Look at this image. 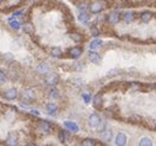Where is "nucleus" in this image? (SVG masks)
<instances>
[{
	"mask_svg": "<svg viewBox=\"0 0 156 146\" xmlns=\"http://www.w3.org/2000/svg\"><path fill=\"white\" fill-rule=\"evenodd\" d=\"M59 80H60L59 75L56 74V73H49V74H47L46 78H44L46 85H48V86H56L57 83L59 82Z\"/></svg>",
	"mask_w": 156,
	"mask_h": 146,
	"instance_id": "f257e3e1",
	"label": "nucleus"
},
{
	"mask_svg": "<svg viewBox=\"0 0 156 146\" xmlns=\"http://www.w3.org/2000/svg\"><path fill=\"white\" fill-rule=\"evenodd\" d=\"M36 71H37L39 75L46 76L47 74L51 73V66H49L48 63H39V64L37 65V68H36Z\"/></svg>",
	"mask_w": 156,
	"mask_h": 146,
	"instance_id": "f03ea898",
	"label": "nucleus"
},
{
	"mask_svg": "<svg viewBox=\"0 0 156 146\" xmlns=\"http://www.w3.org/2000/svg\"><path fill=\"white\" fill-rule=\"evenodd\" d=\"M101 123H102V122H101V118H100L98 114L93 113V114L90 115V118H89V124H90L91 128H98L100 125H101Z\"/></svg>",
	"mask_w": 156,
	"mask_h": 146,
	"instance_id": "7ed1b4c3",
	"label": "nucleus"
},
{
	"mask_svg": "<svg viewBox=\"0 0 156 146\" xmlns=\"http://www.w3.org/2000/svg\"><path fill=\"white\" fill-rule=\"evenodd\" d=\"M36 92H35V90H32V88H27L24 91V100L26 101H30V102H33L36 100Z\"/></svg>",
	"mask_w": 156,
	"mask_h": 146,
	"instance_id": "20e7f679",
	"label": "nucleus"
},
{
	"mask_svg": "<svg viewBox=\"0 0 156 146\" xmlns=\"http://www.w3.org/2000/svg\"><path fill=\"white\" fill-rule=\"evenodd\" d=\"M46 110H47V113H48L49 115H56L57 112H58V106H57V103H54V102L47 103V104H46Z\"/></svg>",
	"mask_w": 156,
	"mask_h": 146,
	"instance_id": "39448f33",
	"label": "nucleus"
},
{
	"mask_svg": "<svg viewBox=\"0 0 156 146\" xmlns=\"http://www.w3.org/2000/svg\"><path fill=\"white\" fill-rule=\"evenodd\" d=\"M5 98L9 100V101H14L17 98V90L16 88H9L5 91Z\"/></svg>",
	"mask_w": 156,
	"mask_h": 146,
	"instance_id": "423d86ee",
	"label": "nucleus"
},
{
	"mask_svg": "<svg viewBox=\"0 0 156 146\" xmlns=\"http://www.w3.org/2000/svg\"><path fill=\"white\" fill-rule=\"evenodd\" d=\"M38 128L43 131V133H51L52 131V125L49 122H47V120H41L38 123Z\"/></svg>",
	"mask_w": 156,
	"mask_h": 146,
	"instance_id": "0eeeda50",
	"label": "nucleus"
},
{
	"mask_svg": "<svg viewBox=\"0 0 156 146\" xmlns=\"http://www.w3.org/2000/svg\"><path fill=\"white\" fill-rule=\"evenodd\" d=\"M64 127H65L68 130L73 131V133H78V131L80 130L79 125H78L75 122H70V120H66V122H64Z\"/></svg>",
	"mask_w": 156,
	"mask_h": 146,
	"instance_id": "6e6552de",
	"label": "nucleus"
},
{
	"mask_svg": "<svg viewBox=\"0 0 156 146\" xmlns=\"http://www.w3.org/2000/svg\"><path fill=\"white\" fill-rule=\"evenodd\" d=\"M89 59L91 63H93V64H100L101 63V57L96 51H91L89 53Z\"/></svg>",
	"mask_w": 156,
	"mask_h": 146,
	"instance_id": "1a4fd4ad",
	"label": "nucleus"
},
{
	"mask_svg": "<svg viewBox=\"0 0 156 146\" xmlns=\"http://www.w3.org/2000/svg\"><path fill=\"white\" fill-rule=\"evenodd\" d=\"M119 20H120V14L119 12H112L108 15V22L112 24V25H116L119 22Z\"/></svg>",
	"mask_w": 156,
	"mask_h": 146,
	"instance_id": "9d476101",
	"label": "nucleus"
},
{
	"mask_svg": "<svg viewBox=\"0 0 156 146\" xmlns=\"http://www.w3.org/2000/svg\"><path fill=\"white\" fill-rule=\"evenodd\" d=\"M69 54H70L71 58L78 59V58L81 57V54H83V49H81L80 47H74V48H71V49L69 51Z\"/></svg>",
	"mask_w": 156,
	"mask_h": 146,
	"instance_id": "9b49d317",
	"label": "nucleus"
},
{
	"mask_svg": "<svg viewBox=\"0 0 156 146\" xmlns=\"http://www.w3.org/2000/svg\"><path fill=\"white\" fill-rule=\"evenodd\" d=\"M17 142H19V137H17V135H16L15 133H10L9 136H8V139H6V145L15 146V145H17Z\"/></svg>",
	"mask_w": 156,
	"mask_h": 146,
	"instance_id": "f8f14e48",
	"label": "nucleus"
},
{
	"mask_svg": "<svg viewBox=\"0 0 156 146\" xmlns=\"http://www.w3.org/2000/svg\"><path fill=\"white\" fill-rule=\"evenodd\" d=\"M92 104H93V107L95 108H101L102 107V104H103V98H102V96L101 95H96L92 98Z\"/></svg>",
	"mask_w": 156,
	"mask_h": 146,
	"instance_id": "ddd939ff",
	"label": "nucleus"
},
{
	"mask_svg": "<svg viewBox=\"0 0 156 146\" xmlns=\"http://www.w3.org/2000/svg\"><path fill=\"white\" fill-rule=\"evenodd\" d=\"M127 144V136L123 133H118L116 137V145L118 146H124Z\"/></svg>",
	"mask_w": 156,
	"mask_h": 146,
	"instance_id": "4468645a",
	"label": "nucleus"
},
{
	"mask_svg": "<svg viewBox=\"0 0 156 146\" xmlns=\"http://www.w3.org/2000/svg\"><path fill=\"white\" fill-rule=\"evenodd\" d=\"M102 9H103V6L101 3H92L90 5V11L92 14H98V12L102 11Z\"/></svg>",
	"mask_w": 156,
	"mask_h": 146,
	"instance_id": "2eb2a0df",
	"label": "nucleus"
},
{
	"mask_svg": "<svg viewBox=\"0 0 156 146\" xmlns=\"http://www.w3.org/2000/svg\"><path fill=\"white\" fill-rule=\"evenodd\" d=\"M48 96H49V98H52V100H58L59 97H60V95H59V90L56 88L54 86H52V87L49 88Z\"/></svg>",
	"mask_w": 156,
	"mask_h": 146,
	"instance_id": "dca6fc26",
	"label": "nucleus"
},
{
	"mask_svg": "<svg viewBox=\"0 0 156 146\" xmlns=\"http://www.w3.org/2000/svg\"><path fill=\"white\" fill-rule=\"evenodd\" d=\"M78 19H79V21H81V22L85 24V22H87V21L90 20V15L85 10H80L79 15H78Z\"/></svg>",
	"mask_w": 156,
	"mask_h": 146,
	"instance_id": "f3484780",
	"label": "nucleus"
},
{
	"mask_svg": "<svg viewBox=\"0 0 156 146\" xmlns=\"http://www.w3.org/2000/svg\"><path fill=\"white\" fill-rule=\"evenodd\" d=\"M101 137L105 142H110L112 140V131L111 130H103L102 134H101Z\"/></svg>",
	"mask_w": 156,
	"mask_h": 146,
	"instance_id": "a211bd4d",
	"label": "nucleus"
},
{
	"mask_svg": "<svg viewBox=\"0 0 156 146\" xmlns=\"http://www.w3.org/2000/svg\"><path fill=\"white\" fill-rule=\"evenodd\" d=\"M9 26H10V28L17 31V30L21 28V22H20V21H17V20H11L10 19L9 20Z\"/></svg>",
	"mask_w": 156,
	"mask_h": 146,
	"instance_id": "6ab92c4d",
	"label": "nucleus"
},
{
	"mask_svg": "<svg viewBox=\"0 0 156 146\" xmlns=\"http://www.w3.org/2000/svg\"><path fill=\"white\" fill-rule=\"evenodd\" d=\"M102 46V41L101 39H93V41H91V43H90V48H91V51H96V49H98V48Z\"/></svg>",
	"mask_w": 156,
	"mask_h": 146,
	"instance_id": "aec40b11",
	"label": "nucleus"
},
{
	"mask_svg": "<svg viewBox=\"0 0 156 146\" xmlns=\"http://www.w3.org/2000/svg\"><path fill=\"white\" fill-rule=\"evenodd\" d=\"M51 54H52V57H54V58H60L63 55V51L60 49L59 47H54V48H52Z\"/></svg>",
	"mask_w": 156,
	"mask_h": 146,
	"instance_id": "412c9836",
	"label": "nucleus"
},
{
	"mask_svg": "<svg viewBox=\"0 0 156 146\" xmlns=\"http://www.w3.org/2000/svg\"><path fill=\"white\" fill-rule=\"evenodd\" d=\"M134 19H135V16H134L133 12H125L124 16H123V20L125 22H132V21H134Z\"/></svg>",
	"mask_w": 156,
	"mask_h": 146,
	"instance_id": "4be33fe9",
	"label": "nucleus"
},
{
	"mask_svg": "<svg viewBox=\"0 0 156 146\" xmlns=\"http://www.w3.org/2000/svg\"><path fill=\"white\" fill-rule=\"evenodd\" d=\"M139 145H140V146H151V145H152V141H151L150 137H143V139L140 140Z\"/></svg>",
	"mask_w": 156,
	"mask_h": 146,
	"instance_id": "5701e85b",
	"label": "nucleus"
},
{
	"mask_svg": "<svg viewBox=\"0 0 156 146\" xmlns=\"http://www.w3.org/2000/svg\"><path fill=\"white\" fill-rule=\"evenodd\" d=\"M6 81H8V74L4 70H0V85H4Z\"/></svg>",
	"mask_w": 156,
	"mask_h": 146,
	"instance_id": "b1692460",
	"label": "nucleus"
},
{
	"mask_svg": "<svg viewBox=\"0 0 156 146\" xmlns=\"http://www.w3.org/2000/svg\"><path fill=\"white\" fill-rule=\"evenodd\" d=\"M97 140H95V139H85V140L83 141L84 145L86 146H93V145H97Z\"/></svg>",
	"mask_w": 156,
	"mask_h": 146,
	"instance_id": "393cba45",
	"label": "nucleus"
},
{
	"mask_svg": "<svg viewBox=\"0 0 156 146\" xmlns=\"http://www.w3.org/2000/svg\"><path fill=\"white\" fill-rule=\"evenodd\" d=\"M152 15H151V12H144L143 15H141V21H144V22H149V21L151 20Z\"/></svg>",
	"mask_w": 156,
	"mask_h": 146,
	"instance_id": "a878e982",
	"label": "nucleus"
},
{
	"mask_svg": "<svg viewBox=\"0 0 156 146\" xmlns=\"http://www.w3.org/2000/svg\"><path fill=\"white\" fill-rule=\"evenodd\" d=\"M24 31H25L26 33L31 34V33L33 32V26H32L31 24H25V25H24Z\"/></svg>",
	"mask_w": 156,
	"mask_h": 146,
	"instance_id": "bb28decb",
	"label": "nucleus"
},
{
	"mask_svg": "<svg viewBox=\"0 0 156 146\" xmlns=\"http://www.w3.org/2000/svg\"><path fill=\"white\" fill-rule=\"evenodd\" d=\"M70 38H71L74 42H81V41H83V37H81L79 33H71V34H70Z\"/></svg>",
	"mask_w": 156,
	"mask_h": 146,
	"instance_id": "cd10ccee",
	"label": "nucleus"
},
{
	"mask_svg": "<svg viewBox=\"0 0 156 146\" xmlns=\"http://www.w3.org/2000/svg\"><path fill=\"white\" fill-rule=\"evenodd\" d=\"M4 59L6 60V63H11V61H14V55L10 53H6V54H4Z\"/></svg>",
	"mask_w": 156,
	"mask_h": 146,
	"instance_id": "c85d7f7f",
	"label": "nucleus"
},
{
	"mask_svg": "<svg viewBox=\"0 0 156 146\" xmlns=\"http://www.w3.org/2000/svg\"><path fill=\"white\" fill-rule=\"evenodd\" d=\"M73 82H74V85H76V86H83V85H84V80H83V79H80V78L74 79Z\"/></svg>",
	"mask_w": 156,
	"mask_h": 146,
	"instance_id": "c756f323",
	"label": "nucleus"
},
{
	"mask_svg": "<svg viewBox=\"0 0 156 146\" xmlns=\"http://www.w3.org/2000/svg\"><path fill=\"white\" fill-rule=\"evenodd\" d=\"M59 140H60V142H65L66 141V134H65V131H60L59 133Z\"/></svg>",
	"mask_w": 156,
	"mask_h": 146,
	"instance_id": "7c9ffc66",
	"label": "nucleus"
},
{
	"mask_svg": "<svg viewBox=\"0 0 156 146\" xmlns=\"http://www.w3.org/2000/svg\"><path fill=\"white\" fill-rule=\"evenodd\" d=\"M91 34H92L93 37H97L98 34H100V32H98V30H97V28H95V27H92V28H91Z\"/></svg>",
	"mask_w": 156,
	"mask_h": 146,
	"instance_id": "2f4dec72",
	"label": "nucleus"
},
{
	"mask_svg": "<svg viewBox=\"0 0 156 146\" xmlns=\"http://www.w3.org/2000/svg\"><path fill=\"white\" fill-rule=\"evenodd\" d=\"M83 98H84L85 103H89V102H90V95H89V93H84V95H83Z\"/></svg>",
	"mask_w": 156,
	"mask_h": 146,
	"instance_id": "473e14b6",
	"label": "nucleus"
},
{
	"mask_svg": "<svg viewBox=\"0 0 156 146\" xmlns=\"http://www.w3.org/2000/svg\"><path fill=\"white\" fill-rule=\"evenodd\" d=\"M117 73H120V70H118V69H114V70H111L110 73H108V76H113V75H118Z\"/></svg>",
	"mask_w": 156,
	"mask_h": 146,
	"instance_id": "72a5a7b5",
	"label": "nucleus"
},
{
	"mask_svg": "<svg viewBox=\"0 0 156 146\" xmlns=\"http://www.w3.org/2000/svg\"><path fill=\"white\" fill-rule=\"evenodd\" d=\"M15 74H16L15 71H10V73H9L10 79H12V80H16V79H17V75H15Z\"/></svg>",
	"mask_w": 156,
	"mask_h": 146,
	"instance_id": "f704fd0d",
	"label": "nucleus"
},
{
	"mask_svg": "<svg viewBox=\"0 0 156 146\" xmlns=\"http://www.w3.org/2000/svg\"><path fill=\"white\" fill-rule=\"evenodd\" d=\"M31 113L33 115H39V110H37V109H31Z\"/></svg>",
	"mask_w": 156,
	"mask_h": 146,
	"instance_id": "c9c22d12",
	"label": "nucleus"
},
{
	"mask_svg": "<svg viewBox=\"0 0 156 146\" xmlns=\"http://www.w3.org/2000/svg\"><path fill=\"white\" fill-rule=\"evenodd\" d=\"M22 15V10H20V11H16V12H14V16L17 17V16H21Z\"/></svg>",
	"mask_w": 156,
	"mask_h": 146,
	"instance_id": "e433bc0d",
	"label": "nucleus"
},
{
	"mask_svg": "<svg viewBox=\"0 0 156 146\" xmlns=\"http://www.w3.org/2000/svg\"><path fill=\"white\" fill-rule=\"evenodd\" d=\"M74 68L78 69V70H80V69L83 68V65H81V63H76V65H74Z\"/></svg>",
	"mask_w": 156,
	"mask_h": 146,
	"instance_id": "4c0bfd02",
	"label": "nucleus"
},
{
	"mask_svg": "<svg viewBox=\"0 0 156 146\" xmlns=\"http://www.w3.org/2000/svg\"><path fill=\"white\" fill-rule=\"evenodd\" d=\"M154 125H155V128H156V120H155V122H154Z\"/></svg>",
	"mask_w": 156,
	"mask_h": 146,
	"instance_id": "58836bf2",
	"label": "nucleus"
},
{
	"mask_svg": "<svg viewBox=\"0 0 156 146\" xmlns=\"http://www.w3.org/2000/svg\"><path fill=\"white\" fill-rule=\"evenodd\" d=\"M0 3H1V0H0Z\"/></svg>",
	"mask_w": 156,
	"mask_h": 146,
	"instance_id": "ea45409f",
	"label": "nucleus"
}]
</instances>
